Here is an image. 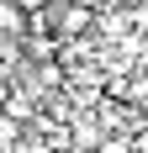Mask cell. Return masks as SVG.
Instances as JSON below:
<instances>
[{
	"instance_id": "obj_2",
	"label": "cell",
	"mask_w": 148,
	"mask_h": 153,
	"mask_svg": "<svg viewBox=\"0 0 148 153\" xmlns=\"http://www.w3.org/2000/svg\"><path fill=\"white\" fill-rule=\"evenodd\" d=\"M21 32H27V16H21V5L0 0V37H21Z\"/></svg>"
},
{
	"instance_id": "obj_1",
	"label": "cell",
	"mask_w": 148,
	"mask_h": 153,
	"mask_svg": "<svg viewBox=\"0 0 148 153\" xmlns=\"http://www.w3.org/2000/svg\"><path fill=\"white\" fill-rule=\"evenodd\" d=\"M90 21H95V11H90V5H79V0L58 11V32H64V37H79V32H90Z\"/></svg>"
},
{
	"instance_id": "obj_4",
	"label": "cell",
	"mask_w": 148,
	"mask_h": 153,
	"mask_svg": "<svg viewBox=\"0 0 148 153\" xmlns=\"http://www.w3.org/2000/svg\"><path fill=\"white\" fill-rule=\"evenodd\" d=\"M79 5H90V11H95V5H106V0H79Z\"/></svg>"
},
{
	"instance_id": "obj_3",
	"label": "cell",
	"mask_w": 148,
	"mask_h": 153,
	"mask_svg": "<svg viewBox=\"0 0 148 153\" xmlns=\"http://www.w3.org/2000/svg\"><path fill=\"white\" fill-rule=\"evenodd\" d=\"M0 106H5V116H11V122H21V116H32V95H5Z\"/></svg>"
}]
</instances>
